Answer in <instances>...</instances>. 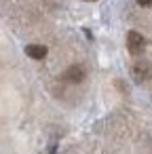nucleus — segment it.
<instances>
[{
  "label": "nucleus",
  "instance_id": "obj_1",
  "mask_svg": "<svg viewBox=\"0 0 152 154\" xmlns=\"http://www.w3.org/2000/svg\"><path fill=\"white\" fill-rule=\"evenodd\" d=\"M131 76H133L135 82H146V80H150V78H152V63L146 61V59L135 61V63L131 66Z\"/></svg>",
  "mask_w": 152,
  "mask_h": 154
},
{
  "label": "nucleus",
  "instance_id": "obj_2",
  "mask_svg": "<svg viewBox=\"0 0 152 154\" xmlns=\"http://www.w3.org/2000/svg\"><path fill=\"white\" fill-rule=\"evenodd\" d=\"M127 49H129L131 55H139V53H144V49H146V38H144L139 32L131 30V32L127 34Z\"/></svg>",
  "mask_w": 152,
  "mask_h": 154
},
{
  "label": "nucleus",
  "instance_id": "obj_3",
  "mask_svg": "<svg viewBox=\"0 0 152 154\" xmlns=\"http://www.w3.org/2000/svg\"><path fill=\"white\" fill-rule=\"evenodd\" d=\"M64 80H68V82H82L85 80V68L82 66H78V63H74V66H70L66 72H64Z\"/></svg>",
  "mask_w": 152,
  "mask_h": 154
},
{
  "label": "nucleus",
  "instance_id": "obj_4",
  "mask_svg": "<svg viewBox=\"0 0 152 154\" xmlns=\"http://www.w3.org/2000/svg\"><path fill=\"white\" fill-rule=\"evenodd\" d=\"M47 53H49V49L45 45H28L26 47V55L32 57V59H45Z\"/></svg>",
  "mask_w": 152,
  "mask_h": 154
},
{
  "label": "nucleus",
  "instance_id": "obj_5",
  "mask_svg": "<svg viewBox=\"0 0 152 154\" xmlns=\"http://www.w3.org/2000/svg\"><path fill=\"white\" fill-rule=\"evenodd\" d=\"M139 7H152V0H137Z\"/></svg>",
  "mask_w": 152,
  "mask_h": 154
},
{
  "label": "nucleus",
  "instance_id": "obj_6",
  "mask_svg": "<svg viewBox=\"0 0 152 154\" xmlns=\"http://www.w3.org/2000/svg\"><path fill=\"white\" fill-rule=\"evenodd\" d=\"M85 2H95V0H85Z\"/></svg>",
  "mask_w": 152,
  "mask_h": 154
}]
</instances>
